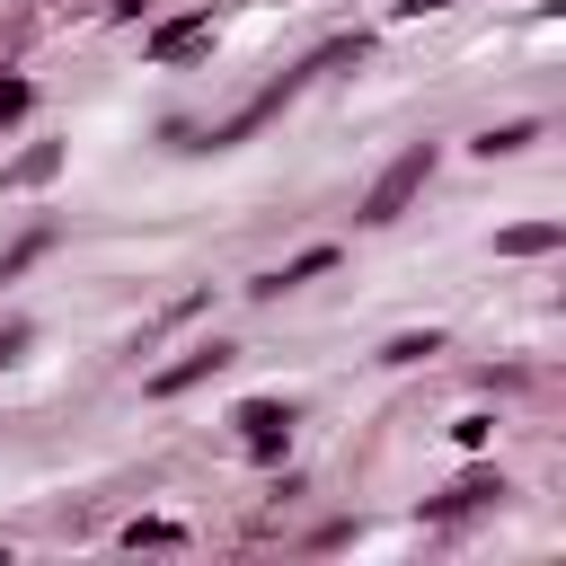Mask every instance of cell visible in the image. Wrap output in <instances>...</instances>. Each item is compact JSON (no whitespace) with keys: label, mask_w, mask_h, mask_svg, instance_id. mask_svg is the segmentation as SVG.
<instances>
[{"label":"cell","mask_w":566,"mask_h":566,"mask_svg":"<svg viewBox=\"0 0 566 566\" xmlns=\"http://www.w3.org/2000/svg\"><path fill=\"white\" fill-rule=\"evenodd\" d=\"M53 168H62V142H35V150H27L18 168H9V186H44Z\"/></svg>","instance_id":"obj_7"},{"label":"cell","mask_w":566,"mask_h":566,"mask_svg":"<svg viewBox=\"0 0 566 566\" xmlns=\"http://www.w3.org/2000/svg\"><path fill=\"white\" fill-rule=\"evenodd\" d=\"M522 142H531V124H495V133H478L486 159H504V150H522Z\"/></svg>","instance_id":"obj_9"},{"label":"cell","mask_w":566,"mask_h":566,"mask_svg":"<svg viewBox=\"0 0 566 566\" xmlns=\"http://www.w3.org/2000/svg\"><path fill=\"white\" fill-rule=\"evenodd\" d=\"M398 9H451V0H398Z\"/></svg>","instance_id":"obj_14"},{"label":"cell","mask_w":566,"mask_h":566,"mask_svg":"<svg viewBox=\"0 0 566 566\" xmlns=\"http://www.w3.org/2000/svg\"><path fill=\"white\" fill-rule=\"evenodd\" d=\"M142 9H150V0H115V18H142Z\"/></svg>","instance_id":"obj_13"},{"label":"cell","mask_w":566,"mask_h":566,"mask_svg":"<svg viewBox=\"0 0 566 566\" xmlns=\"http://www.w3.org/2000/svg\"><path fill=\"white\" fill-rule=\"evenodd\" d=\"M27 106H35V88H27V80H18V71H0V124H18V115H27Z\"/></svg>","instance_id":"obj_8"},{"label":"cell","mask_w":566,"mask_h":566,"mask_svg":"<svg viewBox=\"0 0 566 566\" xmlns=\"http://www.w3.org/2000/svg\"><path fill=\"white\" fill-rule=\"evenodd\" d=\"M566 239V221H513V230H495V256H548Z\"/></svg>","instance_id":"obj_6"},{"label":"cell","mask_w":566,"mask_h":566,"mask_svg":"<svg viewBox=\"0 0 566 566\" xmlns=\"http://www.w3.org/2000/svg\"><path fill=\"white\" fill-rule=\"evenodd\" d=\"M212 44V18H168L159 35H150V62H186V53H203Z\"/></svg>","instance_id":"obj_4"},{"label":"cell","mask_w":566,"mask_h":566,"mask_svg":"<svg viewBox=\"0 0 566 566\" xmlns=\"http://www.w3.org/2000/svg\"><path fill=\"white\" fill-rule=\"evenodd\" d=\"M327 265H336V248H301L292 265H274V274H256L248 292H256V301H274V292H292V283H310V274H327Z\"/></svg>","instance_id":"obj_5"},{"label":"cell","mask_w":566,"mask_h":566,"mask_svg":"<svg viewBox=\"0 0 566 566\" xmlns=\"http://www.w3.org/2000/svg\"><path fill=\"white\" fill-rule=\"evenodd\" d=\"M424 354H433V336H389L380 345V363H424Z\"/></svg>","instance_id":"obj_12"},{"label":"cell","mask_w":566,"mask_h":566,"mask_svg":"<svg viewBox=\"0 0 566 566\" xmlns=\"http://www.w3.org/2000/svg\"><path fill=\"white\" fill-rule=\"evenodd\" d=\"M424 177H433V142H407V150H398V159L371 177V195H363V221H398V212H407V195H416Z\"/></svg>","instance_id":"obj_1"},{"label":"cell","mask_w":566,"mask_h":566,"mask_svg":"<svg viewBox=\"0 0 566 566\" xmlns=\"http://www.w3.org/2000/svg\"><path fill=\"white\" fill-rule=\"evenodd\" d=\"M177 522H124V548H168Z\"/></svg>","instance_id":"obj_11"},{"label":"cell","mask_w":566,"mask_h":566,"mask_svg":"<svg viewBox=\"0 0 566 566\" xmlns=\"http://www.w3.org/2000/svg\"><path fill=\"white\" fill-rule=\"evenodd\" d=\"M239 433H248V451H256V460H274V451L292 442V407H274V398H248V407H239Z\"/></svg>","instance_id":"obj_2"},{"label":"cell","mask_w":566,"mask_h":566,"mask_svg":"<svg viewBox=\"0 0 566 566\" xmlns=\"http://www.w3.org/2000/svg\"><path fill=\"white\" fill-rule=\"evenodd\" d=\"M230 363V345H195V354H177L168 371H150V398H177V389H195L203 371H221Z\"/></svg>","instance_id":"obj_3"},{"label":"cell","mask_w":566,"mask_h":566,"mask_svg":"<svg viewBox=\"0 0 566 566\" xmlns=\"http://www.w3.org/2000/svg\"><path fill=\"white\" fill-rule=\"evenodd\" d=\"M35 256H44V230H27V239H18V248H9V256H0V283H9V274H27V265H35Z\"/></svg>","instance_id":"obj_10"}]
</instances>
